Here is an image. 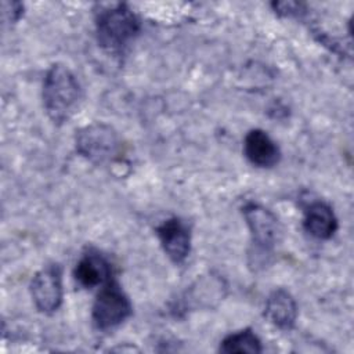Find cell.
Returning a JSON list of instances; mask_svg holds the SVG:
<instances>
[{
	"label": "cell",
	"mask_w": 354,
	"mask_h": 354,
	"mask_svg": "<svg viewBox=\"0 0 354 354\" xmlns=\"http://www.w3.org/2000/svg\"><path fill=\"white\" fill-rule=\"evenodd\" d=\"M30 295L41 313H54L62 301L61 268L57 264L41 268L30 282Z\"/></svg>",
	"instance_id": "5"
},
{
	"label": "cell",
	"mask_w": 354,
	"mask_h": 354,
	"mask_svg": "<svg viewBox=\"0 0 354 354\" xmlns=\"http://www.w3.org/2000/svg\"><path fill=\"white\" fill-rule=\"evenodd\" d=\"M303 225L311 236L329 239L337 228V220L328 205L324 202H314L306 210Z\"/></svg>",
	"instance_id": "11"
},
{
	"label": "cell",
	"mask_w": 354,
	"mask_h": 354,
	"mask_svg": "<svg viewBox=\"0 0 354 354\" xmlns=\"http://www.w3.org/2000/svg\"><path fill=\"white\" fill-rule=\"evenodd\" d=\"M220 351L231 354V353H250L256 354L261 351V343L259 337L250 330L245 329L238 333H232L227 336L220 346Z\"/></svg>",
	"instance_id": "12"
},
{
	"label": "cell",
	"mask_w": 354,
	"mask_h": 354,
	"mask_svg": "<svg viewBox=\"0 0 354 354\" xmlns=\"http://www.w3.org/2000/svg\"><path fill=\"white\" fill-rule=\"evenodd\" d=\"M76 147L82 155L94 162H104L115 153L118 138L113 130L104 124H91L82 129L76 137Z\"/></svg>",
	"instance_id": "6"
},
{
	"label": "cell",
	"mask_w": 354,
	"mask_h": 354,
	"mask_svg": "<svg viewBox=\"0 0 354 354\" xmlns=\"http://www.w3.org/2000/svg\"><path fill=\"white\" fill-rule=\"evenodd\" d=\"M243 152L249 162L259 167H272L279 160V149L263 130H250L243 141Z\"/></svg>",
	"instance_id": "8"
},
{
	"label": "cell",
	"mask_w": 354,
	"mask_h": 354,
	"mask_svg": "<svg viewBox=\"0 0 354 354\" xmlns=\"http://www.w3.org/2000/svg\"><path fill=\"white\" fill-rule=\"evenodd\" d=\"M111 268L106 260L100 254H86L75 268V279L83 288L91 289L109 282Z\"/></svg>",
	"instance_id": "10"
},
{
	"label": "cell",
	"mask_w": 354,
	"mask_h": 354,
	"mask_svg": "<svg viewBox=\"0 0 354 354\" xmlns=\"http://www.w3.org/2000/svg\"><path fill=\"white\" fill-rule=\"evenodd\" d=\"M264 315L272 325L278 326L279 329H290L297 315L296 301L285 289H277L268 296L266 301Z\"/></svg>",
	"instance_id": "9"
},
{
	"label": "cell",
	"mask_w": 354,
	"mask_h": 354,
	"mask_svg": "<svg viewBox=\"0 0 354 354\" xmlns=\"http://www.w3.org/2000/svg\"><path fill=\"white\" fill-rule=\"evenodd\" d=\"M82 90L75 75L61 64L50 68L43 83V104L55 123L66 122L79 108Z\"/></svg>",
	"instance_id": "1"
},
{
	"label": "cell",
	"mask_w": 354,
	"mask_h": 354,
	"mask_svg": "<svg viewBox=\"0 0 354 354\" xmlns=\"http://www.w3.org/2000/svg\"><path fill=\"white\" fill-rule=\"evenodd\" d=\"M140 22L124 4H116L100 11L97 17L98 43L109 50L119 51L138 33Z\"/></svg>",
	"instance_id": "2"
},
{
	"label": "cell",
	"mask_w": 354,
	"mask_h": 354,
	"mask_svg": "<svg viewBox=\"0 0 354 354\" xmlns=\"http://www.w3.org/2000/svg\"><path fill=\"white\" fill-rule=\"evenodd\" d=\"M156 235L169 259L176 264L183 263L191 248V236L187 225L178 218H169L156 228Z\"/></svg>",
	"instance_id": "7"
},
{
	"label": "cell",
	"mask_w": 354,
	"mask_h": 354,
	"mask_svg": "<svg viewBox=\"0 0 354 354\" xmlns=\"http://www.w3.org/2000/svg\"><path fill=\"white\" fill-rule=\"evenodd\" d=\"M243 217L249 227L253 245L261 253H268L281 238V225L278 218L264 206L248 203L242 209Z\"/></svg>",
	"instance_id": "4"
},
{
	"label": "cell",
	"mask_w": 354,
	"mask_h": 354,
	"mask_svg": "<svg viewBox=\"0 0 354 354\" xmlns=\"http://www.w3.org/2000/svg\"><path fill=\"white\" fill-rule=\"evenodd\" d=\"M131 314V304L118 283L106 282L93 304V322L98 329H111Z\"/></svg>",
	"instance_id": "3"
}]
</instances>
